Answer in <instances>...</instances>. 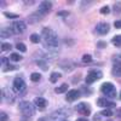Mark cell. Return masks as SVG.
I'll return each instance as SVG.
<instances>
[{"instance_id": "obj_1", "label": "cell", "mask_w": 121, "mask_h": 121, "mask_svg": "<svg viewBox=\"0 0 121 121\" xmlns=\"http://www.w3.org/2000/svg\"><path fill=\"white\" fill-rule=\"evenodd\" d=\"M43 40L44 44L47 45V47L50 48H57L58 46V39H57V34L50 28H44L43 29Z\"/></svg>"}, {"instance_id": "obj_2", "label": "cell", "mask_w": 121, "mask_h": 121, "mask_svg": "<svg viewBox=\"0 0 121 121\" xmlns=\"http://www.w3.org/2000/svg\"><path fill=\"white\" fill-rule=\"evenodd\" d=\"M19 110L22 112L23 115L32 116L35 112V108H34V104H32L30 102H21L19 103Z\"/></svg>"}, {"instance_id": "obj_3", "label": "cell", "mask_w": 121, "mask_h": 121, "mask_svg": "<svg viewBox=\"0 0 121 121\" xmlns=\"http://www.w3.org/2000/svg\"><path fill=\"white\" fill-rule=\"evenodd\" d=\"M103 73L100 72V70L98 69H91L87 76H86V84H92L95 81H97V80H99L100 78H102Z\"/></svg>"}, {"instance_id": "obj_4", "label": "cell", "mask_w": 121, "mask_h": 121, "mask_svg": "<svg viewBox=\"0 0 121 121\" xmlns=\"http://www.w3.org/2000/svg\"><path fill=\"white\" fill-rule=\"evenodd\" d=\"M100 91H102L104 95H107L108 97H115V95H116L115 86L110 82H104L102 85V87H100Z\"/></svg>"}, {"instance_id": "obj_5", "label": "cell", "mask_w": 121, "mask_h": 121, "mask_svg": "<svg viewBox=\"0 0 121 121\" xmlns=\"http://www.w3.org/2000/svg\"><path fill=\"white\" fill-rule=\"evenodd\" d=\"M26 87H27V85L23 81V79L16 78L13 80V91H15L16 93H23L24 91H26Z\"/></svg>"}, {"instance_id": "obj_6", "label": "cell", "mask_w": 121, "mask_h": 121, "mask_svg": "<svg viewBox=\"0 0 121 121\" xmlns=\"http://www.w3.org/2000/svg\"><path fill=\"white\" fill-rule=\"evenodd\" d=\"M11 29H12L13 34H21L26 30V23L22 21H16L11 24Z\"/></svg>"}, {"instance_id": "obj_7", "label": "cell", "mask_w": 121, "mask_h": 121, "mask_svg": "<svg viewBox=\"0 0 121 121\" xmlns=\"http://www.w3.org/2000/svg\"><path fill=\"white\" fill-rule=\"evenodd\" d=\"M75 109L78 110L80 114H82L85 116H88L91 114V109H90V105L87 103H80V104H78L75 107Z\"/></svg>"}, {"instance_id": "obj_8", "label": "cell", "mask_w": 121, "mask_h": 121, "mask_svg": "<svg viewBox=\"0 0 121 121\" xmlns=\"http://www.w3.org/2000/svg\"><path fill=\"white\" fill-rule=\"evenodd\" d=\"M96 30H97V33H98V34H100V35H105V34L109 33L110 27H109V24L105 23V22H100V23L97 24Z\"/></svg>"}, {"instance_id": "obj_9", "label": "cell", "mask_w": 121, "mask_h": 121, "mask_svg": "<svg viewBox=\"0 0 121 121\" xmlns=\"http://www.w3.org/2000/svg\"><path fill=\"white\" fill-rule=\"evenodd\" d=\"M44 15H45V12H43V11L34 12V13H32V15L29 16V18H28V22H29V23H35V22L41 21Z\"/></svg>"}, {"instance_id": "obj_10", "label": "cell", "mask_w": 121, "mask_h": 121, "mask_svg": "<svg viewBox=\"0 0 121 121\" xmlns=\"http://www.w3.org/2000/svg\"><path fill=\"white\" fill-rule=\"evenodd\" d=\"M79 97H80V92L78 90H69L68 93L65 95V98H67L68 102H74V100H76Z\"/></svg>"}, {"instance_id": "obj_11", "label": "cell", "mask_w": 121, "mask_h": 121, "mask_svg": "<svg viewBox=\"0 0 121 121\" xmlns=\"http://www.w3.org/2000/svg\"><path fill=\"white\" fill-rule=\"evenodd\" d=\"M97 105L102 108H113L115 107V103L112 102V100H108L107 98H99L97 100Z\"/></svg>"}, {"instance_id": "obj_12", "label": "cell", "mask_w": 121, "mask_h": 121, "mask_svg": "<svg viewBox=\"0 0 121 121\" xmlns=\"http://www.w3.org/2000/svg\"><path fill=\"white\" fill-rule=\"evenodd\" d=\"M34 104L38 108H45L47 105V102H46V99L43 98V97H35L34 98Z\"/></svg>"}, {"instance_id": "obj_13", "label": "cell", "mask_w": 121, "mask_h": 121, "mask_svg": "<svg viewBox=\"0 0 121 121\" xmlns=\"http://www.w3.org/2000/svg\"><path fill=\"white\" fill-rule=\"evenodd\" d=\"M3 97L6 98L9 102H13L15 99V95H12V92L9 88H3Z\"/></svg>"}, {"instance_id": "obj_14", "label": "cell", "mask_w": 121, "mask_h": 121, "mask_svg": "<svg viewBox=\"0 0 121 121\" xmlns=\"http://www.w3.org/2000/svg\"><path fill=\"white\" fill-rule=\"evenodd\" d=\"M40 11L43 12H46V11H50L52 7V3L51 1H41V4H40Z\"/></svg>"}, {"instance_id": "obj_15", "label": "cell", "mask_w": 121, "mask_h": 121, "mask_svg": "<svg viewBox=\"0 0 121 121\" xmlns=\"http://www.w3.org/2000/svg\"><path fill=\"white\" fill-rule=\"evenodd\" d=\"M112 72H113V75H114V76H116V78H121V64H120V63L114 64Z\"/></svg>"}, {"instance_id": "obj_16", "label": "cell", "mask_w": 121, "mask_h": 121, "mask_svg": "<svg viewBox=\"0 0 121 121\" xmlns=\"http://www.w3.org/2000/svg\"><path fill=\"white\" fill-rule=\"evenodd\" d=\"M55 91H56V93H64V92H67V91H68V85L67 84H63V85L56 87Z\"/></svg>"}, {"instance_id": "obj_17", "label": "cell", "mask_w": 121, "mask_h": 121, "mask_svg": "<svg viewBox=\"0 0 121 121\" xmlns=\"http://www.w3.org/2000/svg\"><path fill=\"white\" fill-rule=\"evenodd\" d=\"M11 34H13L12 29H3L1 30V38H9Z\"/></svg>"}, {"instance_id": "obj_18", "label": "cell", "mask_w": 121, "mask_h": 121, "mask_svg": "<svg viewBox=\"0 0 121 121\" xmlns=\"http://www.w3.org/2000/svg\"><path fill=\"white\" fill-rule=\"evenodd\" d=\"M112 41H113V44H114L115 46L120 47V46H121V35H116V36H114Z\"/></svg>"}, {"instance_id": "obj_19", "label": "cell", "mask_w": 121, "mask_h": 121, "mask_svg": "<svg viewBox=\"0 0 121 121\" xmlns=\"http://www.w3.org/2000/svg\"><path fill=\"white\" fill-rule=\"evenodd\" d=\"M59 78H60V74H59V73H56V72H55V73H52V74H51V76H50V81L55 84V82L57 81V80H58Z\"/></svg>"}, {"instance_id": "obj_20", "label": "cell", "mask_w": 121, "mask_h": 121, "mask_svg": "<svg viewBox=\"0 0 121 121\" xmlns=\"http://www.w3.org/2000/svg\"><path fill=\"white\" fill-rule=\"evenodd\" d=\"M29 39H30V41H32L33 44H38V43H40V36H39L38 34H32Z\"/></svg>"}, {"instance_id": "obj_21", "label": "cell", "mask_w": 121, "mask_h": 121, "mask_svg": "<svg viewBox=\"0 0 121 121\" xmlns=\"http://www.w3.org/2000/svg\"><path fill=\"white\" fill-rule=\"evenodd\" d=\"M40 79H41V75H40L39 73H33L32 75H30V80H32V81H34V82L39 81Z\"/></svg>"}, {"instance_id": "obj_22", "label": "cell", "mask_w": 121, "mask_h": 121, "mask_svg": "<svg viewBox=\"0 0 121 121\" xmlns=\"http://www.w3.org/2000/svg\"><path fill=\"white\" fill-rule=\"evenodd\" d=\"M11 60H13V62H18V60H21L22 59V56L21 55H18V53H11Z\"/></svg>"}, {"instance_id": "obj_23", "label": "cell", "mask_w": 121, "mask_h": 121, "mask_svg": "<svg viewBox=\"0 0 121 121\" xmlns=\"http://www.w3.org/2000/svg\"><path fill=\"white\" fill-rule=\"evenodd\" d=\"M16 47H17V50H19L21 52H26V51H27V46H26L23 43H18V44L16 45Z\"/></svg>"}, {"instance_id": "obj_24", "label": "cell", "mask_w": 121, "mask_h": 121, "mask_svg": "<svg viewBox=\"0 0 121 121\" xmlns=\"http://www.w3.org/2000/svg\"><path fill=\"white\" fill-rule=\"evenodd\" d=\"M16 69H18V65H6V67H4L3 68V70L4 72H11V70H16Z\"/></svg>"}, {"instance_id": "obj_25", "label": "cell", "mask_w": 121, "mask_h": 121, "mask_svg": "<svg viewBox=\"0 0 121 121\" xmlns=\"http://www.w3.org/2000/svg\"><path fill=\"white\" fill-rule=\"evenodd\" d=\"M11 48H12L11 44H7V43H3L1 44V50H3V51H10Z\"/></svg>"}, {"instance_id": "obj_26", "label": "cell", "mask_w": 121, "mask_h": 121, "mask_svg": "<svg viewBox=\"0 0 121 121\" xmlns=\"http://www.w3.org/2000/svg\"><path fill=\"white\" fill-rule=\"evenodd\" d=\"M99 114H100V115H103V116H108V117H109V116H112V115H113V112H112L110 109H104L103 112H102V113H99Z\"/></svg>"}, {"instance_id": "obj_27", "label": "cell", "mask_w": 121, "mask_h": 121, "mask_svg": "<svg viewBox=\"0 0 121 121\" xmlns=\"http://www.w3.org/2000/svg\"><path fill=\"white\" fill-rule=\"evenodd\" d=\"M91 60H92V56L91 55H84L82 56V62L84 63H90Z\"/></svg>"}, {"instance_id": "obj_28", "label": "cell", "mask_w": 121, "mask_h": 121, "mask_svg": "<svg viewBox=\"0 0 121 121\" xmlns=\"http://www.w3.org/2000/svg\"><path fill=\"white\" fill-rule=\"evenodd\" d=\"M109 12H110L109 6H103L102 9H100V13H103V15H107V13H109Z\"/></svg>"}, {"instance_id": "obj_29", "label": "cell", "mask_w": 121, "mask_h": 121, "mask_svg": "<svg viewBox=\"0 0 121 121\" xmlns=\"http://www.w3.org/2000/svg\"><path fill=\"white\" fill-rule=\"evenodd\" d=\"M4 15H5L7 18H17V17H18V15H16V13H11V12H4Z\"/></svg>"}, {"instance_id": "obj_30", "label": "cell", "mask_w": 121, "mask_h": 121, "mask_svg": "<svg viewBox=\"0 0 121 121\" xmlns=\"http://www.w3.org/2000/svg\"><path fill=\"white\" fill-rule=\"evenodd\" d=\"M38 64H40V68H41L43 70H47V64L45 63V62H41V60H39V62H38Z\"/></svg>"}, {"instance_id": "obj_31", "label": "cell", "mask_w": 121, "mask_h": 121, "mask_svg": "<svg viewBox=\"0 0 121 121\" xmlns=\"http://www.w3.org/2000/svg\"><path fill=\"white\" fill-rule=\"evenodd\" d=\"M97 46H98L99 48H104V47L107 46V43H105V41H102V40H100V41H98V43H97Z\"/></svg>"}, {"instance_id": "obj_32", "label": "cell", "mask_w": 121, "mask_h": 121, "mask_svg": "<svg viewBox=\"0 0 121 121\" xmlns=\"http://www.w3.org/2000/svg\"><path fill=\"white\" fill-rule=\"evenodd\" d=\"M0 121H9V116H7V114L6 113H1V119H0Z\"/></svg>"}, {"instance_id": "obj_33", "label": "cell", "mask_w": 121, "mask_h": 121, "mask_svg": "<svg viewBox=\"0 0 121 121\" xmlns=\"http://www.w3.org/2000/svg\"><path fill=\"white\" fill-rule=\"evenodd\" d=\"M115 12H121V4L120 3L115 4Z\"/></svg>"}, {"instance_id": "obj_34", "label": "cell", "mask_w": 121, "mask_h": 121, "mask_svg": "<svg viewBox=\"0 0 121 121\" xmlns=\"http://www.w3.org/2000/svg\"><path fill=\"white\" fill-rule=\"evenodd\" d=\"M57 16H69V12L68 11H59L57 13Z\"/></svg>"}, {"instance_id": "obj_35", "label": "cell", "mask_w": 121, "mask_h": 121, "mask_svg": "<svg viewBox=\"0 0 121 121\" xmlns=\"http://www.w3.org/2000/svg\"><path fill=\"white\" fill-rule=\"evenodd\" d=\"M114 27H115V28H119V29H120V28H121V21H116V22L114 23Z\"/></svg>"}, {"instance_id": "obj_36", "label": "cell", "mask_w": 121, "mask_h": 121, "mask_svg": "<svg viewBox=\"0 0 121 121\" xmlns=\"http://www.w3.org/2000/svg\"><path fill=\"white\" fill-rule=\"evenodd\" d=\"M76 121H87V119H85V117H80V119H78Z\"/></svg>"}, {"instance_id": "obj_37", "label": "cell", "mask_w": 121, "mask_h": 121, "mask_svg": "<svg viewBox=\"0 0 121 121\" xmlns=\"http://www.w3.org/2000/svg\"><path fill=\"white\" fill-rule=\"evenodd\" d=\"M120 98H121V92H120Z\"/></svg>"}]
</instances>
